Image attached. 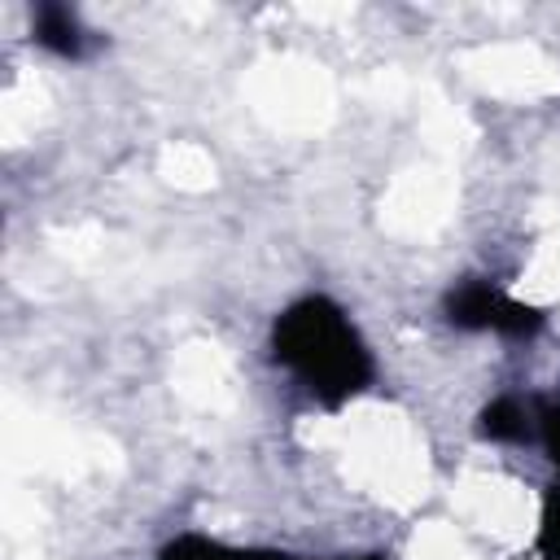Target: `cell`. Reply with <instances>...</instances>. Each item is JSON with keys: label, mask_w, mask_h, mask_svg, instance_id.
<instances>
[{"label": "cell", "mask_w": 560, "mask_h": 560, "mask_svg": "<svg viewBox=\"0 0 560 560\" xmlns=\"http://www.w3.org/2000/svg\"><path fill=\"white\" fill-rule=\"evenodd\" d=\"M271 354L284 363L324 407H341L372 385V354L350 324V315L324 298L306 293L289 302L271 324Z\"/></svg>", "instance_id": "obj_1"}, {"label": "cell", "mask_w": 560, "mask_h": 560, "mask_svg": "<svg viewBox=\"0 0 560 560\" xmlns=\"http://www.w3.org/2000/svg\"><path fill=\"white\" fill-rule=\"evenodd\" d=\"M503 289H494L490 280H459L446 293V319L464 332H494L499 306H503Z\"/></svg>", "instance_id": "obj_2"}, {"label": "cell", "mask_w": 560, "mask_h": 560, "mask_svg": "<svg viewBox=\"0 0 560 560\" xmlns=\"http://www.w3.org/2000/svg\"><path fill=\"white\" fill-rule=\"evenodd\" d=\"M31 35H35V44L39 48H48L52 57H66V61H74V57H83V26H79V18H74V9H66V4H39L35 9V18H31Z\"/></svg>", "instance_id": "obj_3"}, {"label": "cell", "mask_w": 560, "mask_h": 560, "mask_svg": "<svg viewBox=\"0 0 560 560\" xmlns=\"http://www.w3.org/2000/svg\"><path fill=\"white\" fill-rule=\"evenodd\" d=\"M477 433L486 442H521V438H529V411L521 407V398L503 394V398H494V402L481 407Z\"/></svg>", "instance_id": "obj_4"}, {"label": "cell", "mask_w": 560, "mask_h": 560, "mask_svg": "<svg viewBox=\"0 0 560 560\" xmlns=\"http://www.w3.org/2000/svg\"><path fill=\"white\" fill-rule=\"evenodd\" d=\"M158 560H254V551H245V547H228V542L206 538V534H179L175 542L162 547Z\"/></svg>", "instance_id": "obj_5"}, {"label": "cell", "mask_w": 560, "mask_h": 560, "mask_svg": "<svg viewBox=\"0 0 560 560\" xmlns=\"http://www.w3.org/2000/svg\"><path fill=\"white\" fill-rule=\"evenodd\" d=\"M538 547L547 560H560V486L547 494V508H542V529H538Z\"/></svg>", "instance_id": "obj_6"}, {"label": "cell", "mask_w": 560, "mask_h": 560, "mask_svg": "<svg viewBox=\"0 0 560 560\" xmlns=\"http://www.w3.org/2000/svg\"><path fill=\"white\" fill-rule=\"evenodd\" d=\"M538 433H542V446H547L551 464L560 468V402H556V398H547V402L538 407Z\"/></svg>", "instance_id": "obj_7"}, {"label": "cell", "mask_w": 560, "mask_h": 560, "mask_svg": "<svg viewBox=\"0 0 560 560\" xmlns=\"http://www.w3.org/2000/svg\"><path fill=\"white\" fill-rule=\"evenodd\" d=\"M354 560H385V556H354Z\"/></svg>", "instance_id": "obj_8"}]
</instances>
